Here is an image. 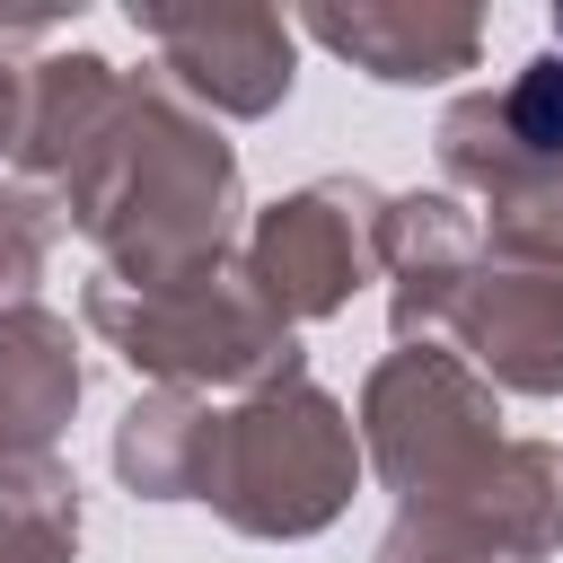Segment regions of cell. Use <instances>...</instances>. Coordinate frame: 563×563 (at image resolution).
Listing matches in <instances>:
<instances>
[{"label":"cell","instance_id":"cell-1","mask_svg":"<svg viewBox=\"0 0 563 563\" xmlns=\"http://www.w3.org/2000/svg\"><path fill=\"white\" fill-rule=\"evenodd\" d=\"M510 123H519V141L563 150V62H537V70H528V88H519Z\"/></svg>","mask_w":563,"mask_h":563}]
</instances>
